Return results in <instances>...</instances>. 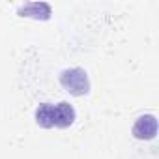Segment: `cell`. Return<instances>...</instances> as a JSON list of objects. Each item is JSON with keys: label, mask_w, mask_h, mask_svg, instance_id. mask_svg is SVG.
I'll return each mask as SVG.
<instances>
[{"label": "cell", "mask_w": 159, "mask_h": 159, "mask_svg": "<svg viewBox=\"0 0 159 159\" xmlns=\"http://www.w3.org/2000/svg\"><path fill=\"white\" fill-rule=\"evenodd\" d=\"M60 84L71 96H86L90 92V81L83 67H71L60 73Z\"/></svg>", "instance_id": "obj_1"}, {"label": "cell", "mask_w": 159, "mask_h": 159, "mask_svg": "<svg viewBox=\"0 0 159 159\" xmlns=\"http://www.w3.org/2000/svg\"><path fill=\"white\" fill-rule=\"evenodd\" d=\"M133 135L139 140H152L157 135V118L153 114H142L133 125Z\"/></svg>", "instance_id": "obj_2"}, {"label": "cell", "mask_w": 159, "mask_h": 159, "mask_svg": "<svg viewBox=\"0 0 159 159\" xmlns=\"http://www.w3.org/2000/svg\"><path fill=\"white\" fill-rule=\"evenodd\" d=\"M75 122V109L67 101H60L54 105V125L56 127H69Z\"/></svg>", "instance_id": "obj_3"}, {"label": "cell", "mask_w": 159, "mask_h": 159, "mask_svg": "<svg viewBox=\"0 0 159 159\" xmlns=\"http://www.w3.org/2000/svg\"><path fill=\"white\" fill-rule=\"evenodd\" d=\"M36 124L45 129L54 127V105L52 103H41L36 109Z\"/></svg>", "instance_id": "obj_4"}, {"label": "cell", "mask_w": 159, "mask_h": 159, "mask_svg": "<svg viewBox=\"0 0 159 159\" xmlns=\"http://www.w3.org/2000/svg\"><path fill=\"white\" fill-rule=\"evenodd\" d=\"M41 11L45 13V15H51V8H49V4H43V2H32V4H26V6H23L21 10H19V13L23 15V17H34V19H45L43 15H41Z\"/></svg>", "instance_id": "obj_5"}]
</instances>
